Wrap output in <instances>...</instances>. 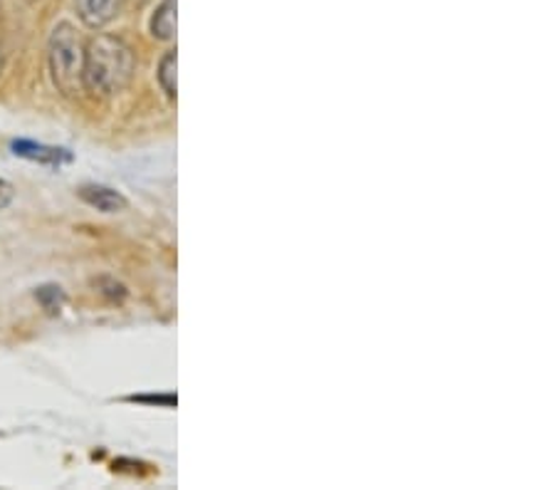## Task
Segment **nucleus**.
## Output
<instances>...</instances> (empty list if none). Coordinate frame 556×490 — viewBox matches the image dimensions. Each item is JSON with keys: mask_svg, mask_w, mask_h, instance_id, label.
<instances>
[{"mask_svg": "<svg viewBox=\"0 0 556 490\" xmlns=\"http://www.w3.org/2000/svg\"><path fill=\"white\" fill-rule=\"evenodd\" d=\"M35 298L40 300V305L50 312V315H55V312L62 310L65 305V292H62L58 285H45L38 292H35Z\"/></svg>", "mask_w": 556, "mask_h": 490, "instance_id": "obj_8", "label": "nucleus"}, {"mask_svg": "<svg viewBox=\"0 0 556 490\" xmlns=\"http://www.w3.org/2000/svg\"><path fill=\"white\" fill-rule=\"evenodd\" d=\"M13 154L30 159V162H40V164H50V166H60L67 164L72 154L67 149H55V147H45V145H35V141H13Z\"/></svg>", "mask_w": 556, "mask_h": 490, "instance_id": "obj_5", "label": "nucleus"}, {"mask_svg": "<svg viewBox=\"0 0 556 490\" xmlns=\"http://www.w3.org/2000/svg\"><path fill=\"white\" fill-rule=\"evenodd\" d=\"M75 3L87 28H102L122 11L124 0H75Z\"/></svg>", "mask_w": 556, "mask_h": 490, "instance_id": "obj_3", "label": "nucleus"}, {"mask_svg": "<svg viewBox=\"0 0 556 490\" xmlns=\"http://www.w3.org/2000/svg\"><path fill=\"white\" fill-rule=\"evenodd\" d=\"M159 83H161V87H164V92L174 100L176 97V50L166 52V58L161 60Z\"/></svg>", "mask_w": 556, "mask_h": 490, "instance_id": "obj_7", "label": "nucleus"}, {"mask_svg": "<svg viewBox=\"0 0 556 490\" xmlns=\"http://www.w3.org/2000/svg\"><path fill=\"white\" fill-rule=\"evenodd\" d=\"M79 196L83 201L89 203V206L104 213H119L127 209V199L119 191L110 189V186H100V184H87L79 189Z\"/></svg>", "mask_w": 556, "mask_h": 490, "instance_id": "obj_4", "label": "nucleus"}, {"mask_svg": "<svg viewBox=\"0 0 556 490\" xmlns=\"http://www.w3.org/2000/svg\"><path fill=\"white\" fill-rule=\"evenodd\" d=\"M13 199H15V189L5 181V178H0V211L11 206Z\"/></svg>", "mask_w": 556, "mask_h": 490, "instance_id": "obj_9", "label": "nucleus"}, {"mask_svg": "<svg viewBox=\"0 0 556 490\" xmlns=\"http://www.w3.org/2000/svg\"><path fill=\"white\" fill-rule=\"evenodd\" d=\"M134 52L114 35H97L85 50V89L97 97H114L131 83Z\"/></svg>", "mask_w": 556, "mask_h": 490, "instance_id": "obj_1", "label": "nucleus"}, {"mask_svg": "<svg viewBox=\"0 0 556 490\" xmlns=\"http://www.w3.org/2000/svg\"><path fill=\"white\" fill-rule=\"evenodd\" d=\"M50 73L65 97L85 92V50L79 35L67 23L55 28L50 38Z\"/></svg>", "mask_w": 556, "mask_h": 490, "instance_id": "obj_2", "label": "nucleus"}, {"mask_svg": "<svg viewBox=\"0 0 556 490\" xmlns=\"http://www.w3.org/2000/svg\"><path fill=\"white\" fill-rule=\"evenodd\" d=\"M151 33L161 40H172L176 33V0H164L151 21Z\"/></svg>", "mask_w": 556, "mask_h": 490, "instance_id": "obj_6", "label": "nucleus"}]
</instances>
